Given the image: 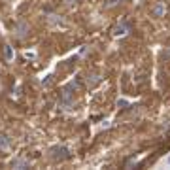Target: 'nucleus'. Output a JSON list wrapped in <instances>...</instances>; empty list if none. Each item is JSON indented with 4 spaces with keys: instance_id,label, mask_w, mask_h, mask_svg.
Masks as SVG:
<instances>
[{
    "instance_id": "20e7f679",
    "label": "nucleus",
    "mask_w": 170,
    "mask_h": 170,
    "mask_svg": "<svg viewBox=\"0 0 170 170\" xmlns=\"http://www.w3.org/2000/svg\"><path fill=\"white\" fill-rule=\"evenodd\" d=\"M9 147V138L6 134H0V149H8Z\"/></svg>"
},
{
    "instance_id": "1a4fd4ad",
    "label": "nucleus",
    "mask_w": 170,
    "mask_h": 170,
    "mask_svg": "<svg viewBox=\"0 0 170 170\" xmlns=\"http://www.w3.org/2000/svg\"><path fill=\"white\" fill-rule=\"evenodd\" d=\"M66 4H74V2H77V0H64Z\"/></svg>"
},
{
    "instance_id": "f257e3e1",
    "label": "nucleus",
    "mask_w": 170,
    "mask_h": 170,
    "mask_svg": "<svg viewBox=\"0 0 170 170\" xmlns=\"http://www.w3.org/2000/svg\"><path fill=\"white\" fill-rule=\"evenodd\" d=\"M130 30V27L127 25V23H123V25H117L115 28H113V36H125Z\"/></svg>"
},
{
    "instance_id": "f03ea898",
    "label": "nucleus",
    "mask_w": 170,
    "mask_h": 170,
    "mask_svg": "<svg viewBox=\"0 0 170 170\" xmlns=\"http://www.w3.org/2000/svg\"><path fill=\"white\" fill-rule=\"evenodd\" d=\"M164 11H166L164 2H159V4L153 8V15H155V17H163V15H164Z\"/></svg>"
},
{
    "instance_id": "7ed1b4c3",
    "label": "nucleus",
    "mask_w": 170,
    "mask_h": 170,
    "mask_svg": "<svg viewBox=\"0 0 170 170\" xmlns=\"http://www.w3.org/2000/svg\"><path fill=\"white\" fill-rule=\"evenodd\" d=\"M9 164L13 166V168H27V166H28V161H23V159H13Z\"/></svg>"
},
{
    "instance_id": "6e6552de",
    "label": "nucleus",
    "mask_w": 170,
    "mask_h": 170,
    "mask_svg": "<svg viewBox=\"0 0 170 170\" xmlns=\"http://www.w3.org/2000/svg\"><path fill=\"white\" fill-rule=\"evenodd\" d=\"M96 81H98V76H91V79L87 77V83H89V85H95Z\"/></svg>"
},
{
    "instance_id": "9d476101",
    "label": "nucleus",
    "mask_w": 170,
    "mask_h": 170,
    "mask_svg": "<svg viewBox=\"0 0 170 170\" xmlns=\"http://www.w3.org/2000/svg\"><path fill=\"white\" fill-rule=\"evenodd\" d=\"M168 163H170V157H168Z\"/></svg>"
},
{
    "instance_id": "0eeeda50",
    "label": "nucleus",
    "mask_w": 170,
    "mask_h": 170,
    "mask_svg": "<svg viewBox=\"0 0 170 170\" xmlns=\"http://www.w3.org/2000/svg\"><path fill=\"white\" fill-rule=\"evenodd\" d=\"M47 21H49V23H53V25H61V23H62L59 15H53V13H51V15H47Z\"/></svg>"
},
{
    "instance_id": "39448f33",
    "label": "nucleus",
    "mask_w": 170,
    "mask_h": 170,
    "mask_svg": "<svg viewBox=\"0 0 170 170\" xmlns=\"http://www.w3.org/2000/svg\"><path fill=\"white\" fill-rule=\"evenodd\" d=\"M27 30H28V27L25 25V23H21V25L17 27V36H19V38H23V36L27 34Z\"/></svg>"
},
{
    "instance_id": "423d86ee",
    "label": "nucleus",
    "mask_w": 170,
    "mask_h": 170,
    "mask_svg": "<svg viewBox=\"0 0 170 170\" xmlns=\"http://www.w3.org/2000/svg\"><path fill=\"white\" fill-rule=\"evenodd\" d=\"M4 57H6V61H11V59H13V51H11L9 45H4Z\"/></svg>"
}]
</instances>
